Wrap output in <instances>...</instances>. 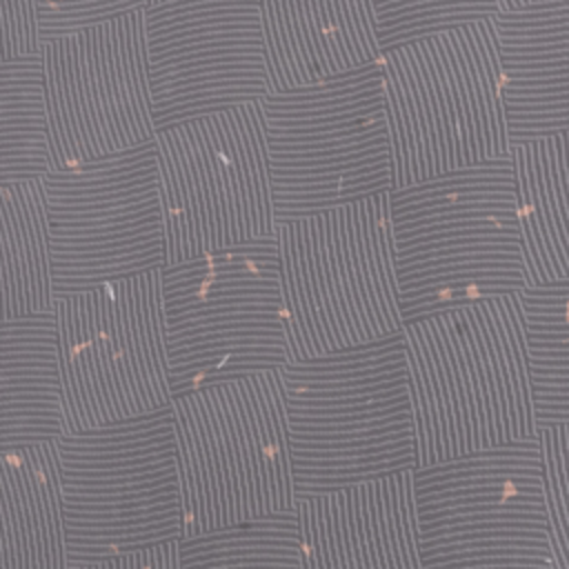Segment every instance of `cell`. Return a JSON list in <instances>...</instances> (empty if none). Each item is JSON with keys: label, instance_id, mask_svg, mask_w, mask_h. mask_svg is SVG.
<instances>
[{"label": "cell", "instance_id": "obj_1", "mask_svg": "<svg viewBox=\"0 0 569 569\" xmlns=\"http://www.w3.org/2000/svg\"><path fill=\"white\" fill-rule=\"evenodd\" d=\"M418 467L538 433L520 293L405 322Z\"/></svg>", "mask_w": 569, "mask_h": 569}, {"label": "cell", "instance_id": "obj_2", "mask_svg": "<svg viewBox=\"0 0 569 569\" xmlns=\"http://www.w3.org/2000/svg\"><path fill=\"white\" fill-rule=\"evenodd\" d=\"M402 320L527 289L511 156L389 191Z\"/></svg>", "mask_w": 569, "mask_h": 569}, {"label": "cell", "instance_id": "obj_3", "mask_svg": "<svg viewBox=\"0 0 569 569\" xmlns=\"http://www.w3.org/2000/svg\"><path fill=\"white\" fill-rule=\"evenodd\" d=\"M280 371L296 500L418 467L402 333Z\"/></svg>", "mask_w": 569, "mask_h": 569}, {"label": "cell", "instance_id": "obj_4", "mask_svg": "<svg viewBox=\"0 0 569 569\" xmlns=\"http://www.w3.org/2000/svg\"><path fill=\"white\" fill-rule=\"evenodd\" d=\"M378 64L391 189L509 156L496 18L400 42Z\"/></svg>", "mask_w": 569, "mask_h": 569}, {"label": "cell", "instance_id": "obj_5", "mask_svg": "<svg viewBox=\"0 0 569 569\" xmlns=\"http://www.w3.org/2000/svg\"><path fill=\"white\" fill-rule=\"evenodd\" d=\"M291 360L402 333L389 191L276 227Z\"/></svg>", "mask_w": 569, "mask_h": 569}, {"label": "cell", "instance_id": "obj_6", "mask_svg": "<svg viewBox=\"0 0 569 569\" xmlns=\"http://www.w3.org/2000/svg\"><path fill=\"white\" fill-rule=\"evenodd\" d=\"M182 538L296 505L282 371L267 369L171 400Z\"/></svg>", "mask_w": 569, "mask_h": 569}, {"label": "cell", "instance_id": "obj_7", "mask_svg": "<svg viewBox=\"0 0 569 569\" xmlns=\"http://www.w3.org/2000/svg\"><path fill=\"white\" fill-rule=\"evenodd\" d=\"M276 227L391 191L378 60L262 100Z\"/></svg>", "mask_w": 569, "mask_h": 569}, {"label": "cell", "instance_id": "obj_8", "mask_svg": "<svg viewBox=\"0 0 569 569\" xmlns=\"http://www.w3.org/2000/svg\"><path fill=\"white\" fill-rule=\"evenodd\" d=\"M56 445L71 567L182 538L171 407Z\"/></svg>", "mask_w": 569, "mask_h": 569}, {"label": "cell", "instance_id": "obj_9", "mask_svg": "<svg viewBox=\"0 0 569 569\" xmlns=\"http://www.w3.org/2000/svg\"><path fill=\"white\" fill-rule=\"evenodd\" d=\"M53 318L64 433L171 407L162 269L56 298Z\"/></svg>", "mask_w": 569, "mask_h": 569}, {"label": "cell", "instance_id": "obj_10", "mask_svg": "<svg viewBox=\"0 0 569 569\" xmlns=\"http://www.w3.org/2000/svg\"><path fill=\"white\" fill-rule=\"evenodd\" d=\"M173 396L289 362L276 233L162 267Z\"/></svg>", "mask_w": 569, "mask_h": 569}, {"label": "cell", "instance_id": "obj_11", "mask_svg": "<svg viewBox=\"0 0 569 569\" xmlns=\"http://www.w3.org/2000/svg\"><path fill=\"white\" fill-rule=\"evenodd\" d=\"M422 569H553L538 438L413 469Z\"/></svg>", "mask_w": 569, "mask_h": 569}, {"label": "cell", "instance_id": "obj_12", "mask_svg": "<svg viewBox=\"0 0 569 569\" xmlns=\"http://www.w3.org/2000/svg\"><path fill=\"white\" fill-rule=\"evenodd\" d=\"M167 264L276 233L260 100L156 133Z\"/></svg>", "mask_w": 569, "mask_h": 569}, {"label": "cell", "instance_id": "obj_13", "mask_svg": "<svg viewBox=\"0 0 569 569\" xmlns=\"http://www.w3.org/2000/svg\"><path fill=\"white\" fill-rule=\"evenodd\" d=\"M42 184L56 298L167 264L156 138Z\"/></svg>", "mask_w": 569, "mask_h": 569}, {"label": "cell", "instance_id": "obj_14", "mask_svg": "<svg viewBox=\"0 0 569 569\" xmlns=\"http://www.w3.org/2000/svg\"><path fill=\"white\" fill-rule=\"evenodd\" d=\"M40 64L51 169L156 138L144 9L42 42Z\"/></svg>", "mask_w": 569, "mask_h": 569}, {"label": "cell", "instance_id": "obj_15", "mask_svg": "<svg viewBox=\"0 0 569 569\" xmlns=\"http://www.w3.org/2000/svg\"><path fill=\"white\" fill-rule=\"evenodd\" d=\"M144 36L158 131L271 91L260 0L149 4Z\"/></svg>", "mask_w": 569, "mask_h": 569}, {"label": "cell", "instance_id": "obj_16", "mask_svg": "<svg viewBox=\"0 0 569 569\" xmlns=\"http://www.w3.org/2000/svg\"><path fill=\"white\" fill-rule=\"evenodd\" d=\"M302 569H422L413 471L296 500Z\"/></svg>", "mask_w": 569, "mask_h": 569}, {"label": "cell", "instance_id": "obj_17", "mask_svg": "<svg viewBox=\"0 0 569 569\" xmlns=\"http://www.w3.org/2000/svg\"><path fill=\"white\" fill-rule=\"evenodd\" d=\"M269 87L322 82L382 53L373 0H260Z\"/></svg>", "mask_w": 569, "mask_h": 569}, {"label": "cell", "instance_id": "obj_18", "mask_svg": "<svg viewBox=\"0 0 569 569\" xmlns=\"http://www.w3.org/2000/svg\"><path fill=\"white\" fill-rule=\"evenodd\" d=\"M509 138L569 127V0H540L496 16Z\"/></svg>", "mask_w": 569, "mask_h": 569}, {"label": "cell", "instance_id": "obj_19", "mask_svg": "<svg viewBox=\"0 0 569 569\" xmlns=\"http://www.w3.org/2000/svg\"><path fill=\"white\" fill-rule=\"evenodd\" d=\"M0 569H71L56 440L0 453Z\"/></svg>", "mask_w": 569, "mask_h": 569}, {"label": "cell", "instance_id": "obj_20", "mask_svg": "<svg viewBox=\"0 0 569 569\" xmlns=\"http://www.w3.org/2000/svg\"><path fill=\"white\" fill-rule=\"evenodd\" d=\"M64 433L53 309L0 325V453Z\"/></svg>", "mask_w": 569, "mask_h": 569}, {"label": "cell", "instance_id": "obj_21", "mask_svg": "<svg viewBox=\"0 0 569 569\" xmlns=\"http://www.w3.org/2000/svg\"><path fill=\"white\" fill-rule=\"evenodd\" d=\"M527 284L569 278V127L511 144Z\"/></svg>", "mask_w": 569, "mask_h": 569}, {"label": "cell", "instance_id": "obj_22", "mask_svg": "<svg viewBox=\"0 0 569 569\" xmlns=\"http://www.w3.org/2000/svg\"><path fill=\"white\" fill-rule=\"evenodd\" d=\"M56 302L44 184L0 189V325L51 311Z\"/></svg>", "mask_w": 569, "mask_h": 569}, {"label": "cell", "instance_id": "obj_23", "mask_svg": "<svg viewBox=\"0 0 569 569\" xmlns=\"http://www.w3.org/2000/svg\"><path fill=\"white\" fill-rule=\"evenodd\" d=\"M51 171L40 53L0 64V189Z\"/></svg>", "mask_w": 569, "mask_h": 569}, {"label": "cell", "instance_id": "obj_24", "mask_svg": "<svg viewBox=\"0 0 569 569\" xmlns=\"http://www.w3.org/2000/svg\"><path fill=\"white\" fill-rule=\"evenodd\" d=\"M538 427L569 420V278L520 293Z\"/></svg>", "mask_w": 569, "mask_h": 569}, {"label": "cell", "instance_id": "obj_25", "mask_svg": "<svg viewBox=\"0 0 569 569\" xmlns=\"http://www.w3.org/2000/svg\"><path fill=\"white\" fill-rule=\"evenodd\" d=\"M180 569H302L296 505L282 513L178 540Z\"/></svg>", "mask_w": 569, "mask_h": 569}, {"label": "cell", "instance_id": "obj_26", "mask_svg": "<svg viewBox=\"0 0 569 569\" xmlns=\"http://www.w3.org/2000/svg\"><path fill=\"white\" fill-rule=\"evenodd\" d=\"M373 7L382 51L502 11L500 0H373Z\"/></svg>", "mask_w": 569, "mask_h": 569}, {"label": "cell", "instance_id": "obj_27", "mask_svg": "<svg viewBox=\"0 0 569 569\" xmlns=\"http://www.w3.org/2000/svg\"><path fill=\"white\" fill-rule=\"evenodd\" d=\"M553 569H569V420L538 427Z\"/></svg>", "mask_w": 569, "mask_h": 569}, {"label": "cell", "instance_id": "obj_28", "mask_svg": "<svg viewBox=\"0 0 569 569\" xmlns=\"http://www.w3.org/2000/svg\"><path fill=\"white\" fill-rule=\"evenodd\" d=\"M40 40H53L64 33L91 27L131 11H142L149 0H36Z\"/></svg>", "mask_w": 569, "mask_h": 569}, {"label": "cell", "instance_id": "obj_29", "mask_svg": "<svg viewBox=\"0 0 569 569\" xmlns=\"http://www.w3.org/2000/svg\"><path fill=\"white\" fill-rule=\"evenodd\" d=\"M36 0H0V64L40 53Z\"/></svg>", "mask_w": 569, "mask_h": 569}, {"label": "cell", "instance_id": "obj_30", "mask_svg": "<svg viewBox=\"0 0 569 569\" xmlns=\"http://www.w3.org/2000/svg\"><path fill=\"white\" fill-rule=\"evenodd\" d=\"M71 569H180L178 542H164L138 551H127L111 558L84 562Z\"/></svg>", "mask_w": 569, "mask_h": 569}, {"label": "cell", "instance_id": "obj_31", "mask_svg": "<svg viewBox=\"0 0 569 569\" xmlns=\"http://www.w3.org/2000/svg\"><path fill=\"white\" fill-rule=\"evenodd\" d=\"M500 2H502V9H518V7L533 4V2H540V0H500Z\"/></svg>", "mask_w": 569, "mask_h": 569}, {"label": "cell", "instance_id": "obj_32", "mask_svg": "<svg viewBox=\"0 0 569 569\" xmlns=\"http://www.w3.org/2000/svg\"><path fill=\"white\" fill-rule=\"evenodd\" d=\"M158 2H167V0H149V4H158Z\"/></svg>", "mask_w": 569, "mask_h": 569}]
</instances>
